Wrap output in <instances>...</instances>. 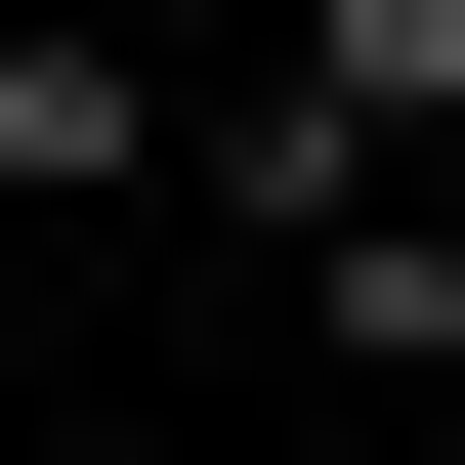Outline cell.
<instances>
[{"mask_svg": "<svg viewBox=\"0 0 465 465\" xmlns=\"http://www.w3.org/2000/svg\"><path fill=\"white\" fill-rule=\"evenodd\" d=\"M170 170H212V85H127V43L0 0V212H170Z\"/></svg>", "mask_w": 465, "mask_h": 465, "instance_id": "cell-3", "label": "cell"}, {"mask_svg": "<svg viewBox=\"0 0 465 465\" xmlns=\"http://www.w3.org/2000/svg\"><path fill=\"white\" fill-rule=\"evenodd\" d=\"M339 170H465V0H296L254 85H212V170H170V212H254V254H296Z\"/></svg>", "mask_w": 465, "mask_h": 465, "instance_id": "cell-1", "label": "cell"}, {"mask_svg": "<svg viewBox=\"0 0 465 465\" xmlns=\"http://www.w3.org/2000/svg\"><path fill=\"white\" fill-rule=\"evenodd\" d=\"M296 339H339L381 423H465V170H339L296 212Z\"/></svg>", "mask_w": 465, "mask_h": 465, "instance_id": "cell-2", "label": "cell"}, {"mask_svg": "<svg viewBox=\"0 0 465 465\" xmlns=\"http://www.w3.org/2000/svg\"><path fill=\"white\" fill-rule=\"evenodd\" d=\"M339 465H423V423H339Z\"/></svg>", "mask_w": 465, "mask_h": 465, "instance_id": "cell-4", "label": "cell"}]
</instances>
